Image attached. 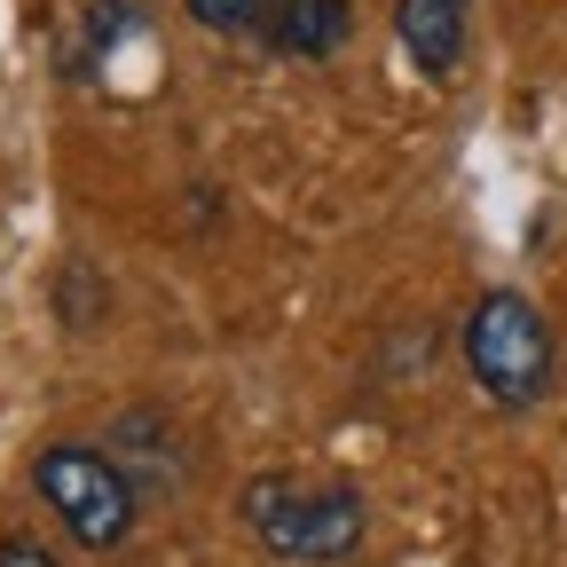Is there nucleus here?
I'll use <instances>...</instances> for the list:
<instances>
[{
  "instance_id": "nucleus-1",
  "label": "nucleus",
  "mask_w": 567,
  "mask_h": 567,
  "mask_svg": "<svg viewBox=\"0 0 567 567\" xmlns=\"http://www.w3.org/2000/svg\"><path fill=\"white\" fill-rule=\"evenodd\" d=\"M245 528L260 551L292 567H347L363 551V488L354 481H308V473H260L245 481Z\"/></svg>"
},
{
  "instance_id": "nucleus-2",
  "label": "nucleus",
  "mask_w": 567,
  "mask_h": 567,
  "mask_svg": "<svg viewBox=\"0 0 567 567\" xmlns=\"http://www.w3.org/2000/svg\"><path fill=\"white\" fill-rule=\"evenodd\" d=\"M465 371L496 410H536L559 379L551 323L536 316L528 292H481L465 316Z\"/></svg>"
},
{
  "instance_id": "nucleus-3",
  "label": "nucleus",
  "mask_w": 567,
  "mask_h": 567,
  "mask_svg": "<svg viewBox=\"0 0 567 567\" xmlns=\"http://www.w3.org/2000/svg\"><path fill=\"white\" fill-rule=\"evenodd\" d=\"M32 488L48 496V513L71 528V544L87 551H118L134 528V473L87 442H55L32 457Z\"/></svg>"
},
{
  "instance_id": "nucleus-4",
  "label": "nucleus",
  "mask_w": 567,
  "mask_h": 567,
  "mask_svg": "<svg viewBox=\"0 0 567 567\" xmlns=\"http://www.w3.org/2000/svg\"><path fill=\"white\" fill-rule=\"evenodd\" d=\"M189 17L205 32L252 40L268 55H331L354 32V0H189Z\"/></svg>"
},
{
  "instance_id": "nucleus-5",
  "label": "nucleus",
  "mask_w": 567,
  "mask_h": 567,
  "mask_svg": "<svg viewBox=\"0 0 567 567\" xmlns=\"http://www.w3.org/2000/svg\"><path fill=\"white\" fill-rule=\"evenodd\" d=\"M465 32H473V0H402L394 9V40L417 80H450L465 63Z\"/></svg>"
},
{
  "instance_id": "nucleus-6",
  "label": "nucleus",
  "mask_w": 567,
  "mask_h": 567,
  "mask_svg": "<svg viewBox=\"0 0 567 567\" xmlns=\"http://www.w3.org/2000/svg\"><path fill=\"white\" fill-rule=\"evenodd\" d=\"M0 567H55V551L40 536H0Z\"/></svg>"
}]
</instances>
